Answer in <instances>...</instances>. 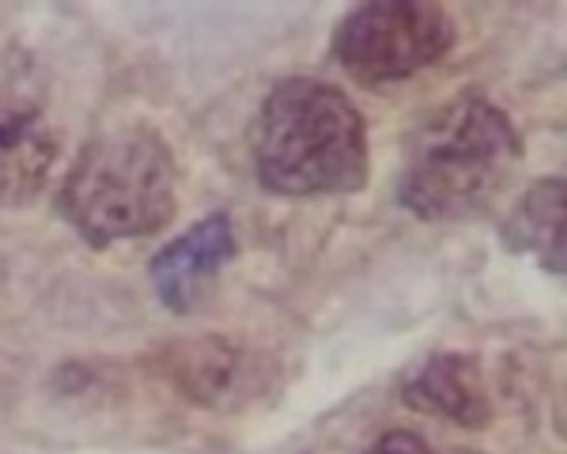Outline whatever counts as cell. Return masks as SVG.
<instances>
[{
    "instance_id": "obj_4",
    "label": "cell",
    "mask_w": 567,
    "mask_h": 454,
    "mask_svg": "<svg viewBox=\"0 0 567 454\" xmlns=\"http://www.w3.org/2000/svg\"><path fill=\"white\" fill-rule=\"evenodd\" d=\"M454 42V18L441 4L377 0L359 4L339 22L332 49L352 80L381 86L436 64Z\"/></svg>"
},
{
    "instance_id": "obj_10",
    "label": "cell",
    "mask_w": 567,
    "mask_h": 454,
    "mask_svg": "<svg viewBox=\"0 0 567 454\" xmlns=\"http://www.w3.org/2000/svg\"><path fill=\"white\" fill-rule=\"evenodd\" d=\"M365 454H436L427 441L412 430H390L381 434Z\"/></svg>"
},
{
    "instance_id": "obj_1",
    "label": "cell",
    "mask_w": 567,
    "mask_h": 454,
    "mask_svg": "<svg viewBox=\"0 0 567 454\" xmlns=\"http://www.w3.org/2000/svg\"><path fill=\"white\" fill-rule=\"evenodd\" d=\"M252 159L259 184L281 197L357 193L370 175L368 126L343 89L292 75L261 102Z\"/></svg>"
},
{
    "instance_id": "obj_9",
    "label": "cell",
    "mask_w": 567,
    "mask_h": 454,
    "mask_svg": "<svg viewBox=\"0 0 567 454\" xmlns=\"http://www.w3.org/2000/svg\"><path fill=\"white\" fill-rule=\"evenodd\" d=\"M565 179L538 177L514 204L501 226V239L516 255H532L554 275L565 272Z\"/></svg>"
},
{
    "instance_id": "obj_11",
    "label": "cell",
    "mask_w": 567,
    "mask_h": 454,
    "mask_svg": "<svg viewBox=\"0 0 567 454\" xmlns=\"http://www.w3.org/2000/svg\"><path fill=\"white\" fill-rule=\"evenodd\" d=\"M450 454H474V452H467V450H456V452H450Z\"/></svg>"
},
{
    "instance_id": "obj_5",
    "label": "cell",
    "mask_w": 567,
    "mask_h": 454,
    "mask_svg": "<svg viewBox=\"0 0 567 454\" xmlns=\"http://www.w3.org/2000/svg\"><path fill=\"white\" fill-rule=\"evenodd\" d=\"M153 365L177 396L226 414L266 403L281 379L272 357L224 334L173 339L155 352Z\"/></svg>"
},
{
    "instance_id": "obj_2",
    "label": "cell",
    "mask_w": 567,
    "mask_h": 454,
    "mask_svg": "<svg viewBox=\"0 0 567 454\" xmlns=\"http://www.w3.org/2000/svg\"><path fill=\"white\" fill-rule=\"evenodd\" d=\"M523 159L509 113L483 93H461L419 126L403 155L399 202L423 221L483 213Z\"/></svg>"
},
{
    "instance_id": "obj_6",
    "label": "cell",
    "mask_w": 567,
    "mask_h": 454,
    "mask_svg": "<svg viewBox=\"0 0 567 454\" xmlns=\"http://www.w3.org/2000/svg\"><path fill=\"white\" fill-rule=\"evenodd\" d=\"M237 252L235 226L226 213L217 210L190 224L148 261V279L157 301L173 314L190 312Z\"/></svg>"
},
{
    "instance_id": "obj_7",
    "label": "cell",
    "mask_w": 567,
    "mask_h": 454,
    "mask_svg": "<svg viewBox=\"0 0 567 454\" xmlns=\"http://www.w3.org/2000/svg\"><path fill=\"white\" fill-rule=\"evenodd\" d=\"M401 399L416 412L447 419L465 430H481L492 419L481 363L467 352L430 354L403 381Z\"/></svg>"
},
{
    "instance_id": "obj_3",
    "label": "cell",
    "mask_w": 567,
    "mask_h": 454,
    "mask_svg": "<svg viewBox=\"0 0 567 454\" xmlns=\"http://www.w3.org/2000/svg\"><path fill=\"white\" fill-rule=\"evenodd\" d=\"M60 215L93 248L151 237L177 210V175L155 128H111L86 142L58 190Z\"/></svg>"
},
{
    "instance_id": "obj_8",
    "label": "cell",
    "mask_w": 567,
    "mask_h": 454,
    "mask_svg": "<svg viewBox=\"0 0 567 454\" xmlns=\"http://www.w3.org/2000/svg\"><path fill=\"white\" fill-rule=\"evenodd\" d=\"M58 142L42 111L22 97H0V206H24L44 188Z\"/></svg>"
}]
</instances>
